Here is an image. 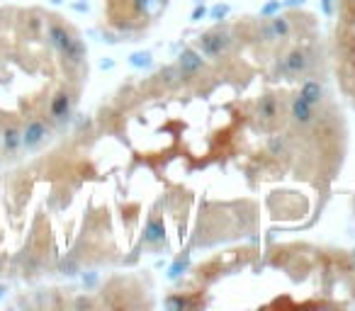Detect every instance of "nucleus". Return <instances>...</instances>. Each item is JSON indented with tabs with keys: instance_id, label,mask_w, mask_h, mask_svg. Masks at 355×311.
I'll return each mask as SVG.
<instances>
[{
	"instance_id": "f257e3e1",
	"label": "nucleus",
	"mask_w": 355,
	"mask_h": 311,
	"mask_svg": "<svg viewBox=\"0 0 355 311\" xmlns=\"http://www.w3.org/2000/svg\"><path fill=\"white\" fill-rule=\"evenodd\" d=\"M49 37H51V41L56 44V49L61 51V54H66L71 49V44H73V37H71L66 29L61 27V25H51V29H49Z\"/></svg>"
},
{
	"instance_id": "f03ea898",
	"label": "nucleus",
	"mask_w": 355,
	"mask_h": 311,
	"mask_svg": "<svg viewBox=\"0 0 355 311\" xmlns=\"http://www.w3.org/2000/svg\"><path fill=\"white\" fill-rule=\"evenodd\" d=\"M46 136V127L41 122H29L27 129H25V134H22V141L27 144V146H34V144H39L41 139Z\"/></svg>"
},
{
	"instance_id": "7ed1b4c3",
	"label": "nucleus",
	"mask_w": 355,
	"mask_h": 311,
	"mask_svg": "<svg viewBox=\"0 0 355 311\" xmlns=\"http://www.w3.org/2000/svg\"><path fill=\"white\" fill-rule=\"evenodd\" d=\"M226 46H229V39L221 37V34H207V37H202V49L207 54H219Z\"/></svg>"
},
{
	"instance_id": "20e7f679",
	"label": "nucleus",
	"mask_w": 355,
	"mask_h": 311,
	"mask_svg": "<svg viewBox=\"0 0 355 311\" xmlns=\"http://www.w3.org/2000/svg\"><path fill=\"white\" fill-rule=\"evenodd\" d=\"M20 144H22V132L17 129V127H8L5 132H3V146L5 151H17L20 149Z\"/></svg>"
},
{
	"instance_id": "39448f33",
	"label": "nucleus",
	"mask_w": 355,
	"mask_h": 311,
	"mask_svg": "<svg viewBox=\"0 0 355 311\" xmlns=\"http://www.w3.org/2000/svg\"><path fill=\"white\" fill-rule=\"evenodd\" d=\"M321 95H324V90H321L319 83H304L300 97L304 100V102H309V105H316V102L321 100Z\"/></svg>"
},
{
	"instance_id": "423d86ee",
	"label": "nucleus",
	"mask_w": 355,
	"mask_h": 311,
	"mask_svg": "<svg viewBox=\"0 0 355 311\" xmlns=\"http://www.w3.org/2000/svg\"><path fill=\"white\" fill-rule=\"evenodd\" d=\"M69 107H71L69 95L58 93V95H56V97H54V102H51V114H54L56 119H64V117L69 114Z\"/></svg>"
},
{
	"instance_id": "0eeeda50",
	"label": "nucleus",
	"mask_w": 355,
	"mask_h": 311,
	"mask_svg": "<svg viewBox=\"0 0 355 311\" xmlns=\"http://www.w3.org/2000/svg\"><path fill=\"white\" fill-rule=\"evenodd\" d=\"M285 68L289 71V73H300V71H304V68H307V56H304V51H292V54L287 56Z\"/></svg>"
},
{
	"instance_id": "6e6552de",
	"label": "nucleus",
	"mask_w": 355,
	"mask_h": 311,
	"mask_svg": "<svg viewBox=\"0 0 355 311\" xmlns=\"http://www.w3.org/2000/svg\"><path fill=\"white\" fill-rule=\"evenodd\" d=\"M200 66H202V58L195 54V51H183V56H180V68H183L185 73L197 71Z\"/></svg>"
},
{
	"instance_id": "1a4fd4ad",
	"label": "nucleus",
	"mask_w": 355,
	"mask_h": 311,
	"mask_svg": "<svg viewBox=\"0 0 355 311\" xmlns=\"http://www.w3.org/2000/svg\"><path fill=\"white\" fill-rule=\"evenodd\" d=\"M292 114H294L300 122H309V119H312V105L304 102L302 97H297L294 105H292Z\"/></svg>"
},
{
	"instance_id": "9d476101",
	"label": "nucleus",
	"mask_w": 355,
	"mask_h": 311,
	"mask_svg": "<svg viewBox=\"0 0 355 311\" xmlns=\"http://www.w3.org/2000/svg\"><path fill=\"white\" fill-rule=\"evenodd\" d=\"M163 238V224L161 221H151L149 229H146V241H161Z\"/></svg>"
},
{
	"instance_id": "9b49d317",
	"label": "nucleus",
	"mask_w": 355,
	"mask_h": 311,
	"mask_svg": "<svg viewBox=\"0 0 355 311\" xmlns=\"http://www.w3.org/2000/svg\"><path fill=\"white\" fill-rule=\"evenodd\" d=\"M83 54H85V49H83V44L78 39H73V44H71V49L69 51H66V58H69V61H73V64H78V61H81L83 58Z\"/></svg>"
},
{
	"instance_id": "f8f14e48",
	"label": "nucleus",
	"mask_w": 355,
	"mask_h": 311,
	"mask_svg": "<svg viewBox=\"0 0 355 311\" xmlns=\"http://www.w3.org/2000/svg\"><path fill=\"white\" fill-rule=\"evenodd\" d=\"M273 112H275L273 100H270V97H265V100L260 102V114H263V117H273Z\"/></svg>"
},
{
	"instance_id": "ddd939ff",
	"label": "nucleus",
	"mask_w": 355,
	"mask_h": 311,
	"mask_svg": "<svg viewBox=\"0 0 355 311\" xmlns=\"http://www.w3.org/2000/svg\"><path fill=\"white\" fill-rule=\"evenodd\" d=\"M273 29L277 32V34H287V22L277 17V20H273Z\"/></svg>"
},
{
	"instance_id": "4468645a",
	"label": "nucleus",
	"mask_w": 355,
	"mask_h": 311,
	"mask_svg": "<svg viewBox=\"0 0 355 311\" xmlns=\"http://www.w3.org/2000/svg\"><path fill=\"white\" fill-rule=\"evenodd\" d=\"M132 64L134 66H146L149 64V54H134L132 56Z\"/></svg>"
},
{
	"instance_id": "2eb2a0df",
	"label": "nucleus",
	"mask_w": 355,
	"mask_h": 311,
	"mask_svg": "<svg viewBox=\"0 0 355 311\" xmlns=\"http://www.w3.org/2000/svg\"><path fill=\"white\" fill-rule=\"evenodd\" d=\"M163 76H165V81L168 83L175 81V71H173V68H163Z\"/></svg>"
},
{
	"instance_id": "dca6fc26",
	"label": "nucleus",
	"mask_w": 355,
	"mask_h": 311,
	"mask_svg": "<svg viewBox=\"0 0 355 311\" xmlns=\"http://www.w3.org/2000/svg\"><path fill=\"white\" fill-rule=\"evenodd\" d=\"M170 304H173V306H188V301H185V299H173Z\"/></svg>"
},
{
	"instance_id": "f3484780",
	"label": "nucleus",
	"mask_w": 355,
	"mask_h": 311,
	"mask_svg": "<svg viewBox=\"0 0 355 311\" xmlns=\"http://www.w3.org/2000/svg\"><path fill=\"white\" fill-rule=\"evenodd\" d=\"M0 294H3V287H0Z\"/></svg>"
}]
</instances>
